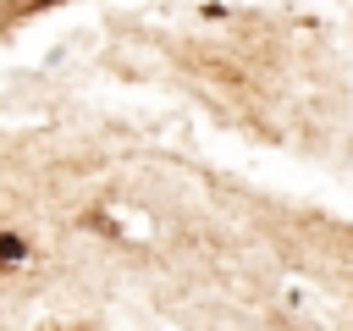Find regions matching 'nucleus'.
<instances>
[{"instance_id": "obj_1", "label": "nucleus", "mask_w": 353, "mask_h": 331, "mask_svg": "<svg viewBox=\"0 0 353 331\" xmlns=\"http://www.w3.org/2000/svg\"><path fill=\"white\" fill-rule=\"evenodd\" d=\"M0 259H22V243L17 237H0Z\"/></svg>"}]
</instances>
